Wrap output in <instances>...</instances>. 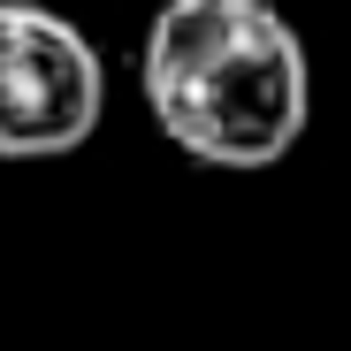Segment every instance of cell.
<instances>
[{
	"mask_svg": "<svg viewBox=\"0 0 351 351\" xmlns=\"http://www.w3.org/2000/svg\"><path fill=\"white\" fill-rule=\"evenodd\" d=\"M107 123V62L77 16L0 0V160H69Z\"/></svg>",
	"mask_w": 351,
	"mask_h": 351,
	"instance_id": "obj_2",
	"label": "cell"
},
{
	"mask_svg": "<svg viewBox=\"0 0 351 351\" xmlns=\"http://www.w3.org/2000/svg\"><path fill=\"white\" fill-rule=\"evenodd\" d=\"M138 92L176 153L229 176L290 160L313 123V62L275 0H160L138 38Z\"/></svg>",
	"mask_w": 351,
	"mask_h": 351,
	"instance_id": "obj_1",
	"label": "cell"
}]
</instances>
